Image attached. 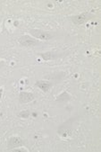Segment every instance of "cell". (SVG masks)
Wrapping results in <instances>:
<instances>
[{
  "label": "cell",
  "mask_w": 101,
  "mask_h": 152,
  "mask_svg": "<svg viewBox=\"0 0 101 152\" xmlns=\"http://www.w3.org/2000/svg\"><path fill=\"white\" fill-rule=\"evenodd\" d=\"M30 33L38 38V39H40V40H44V41H47V40H50L53 38V34L50 33L48 32H46V31H42V30H36V29H32L30 30Z\"/></svg>",
  "instance_id": "6da1fadb"
},
{
  "label": "cell",
  "mask_w": 101,
  "mask_h": 152,
  "mask_svg": "<svg viewBox=\"0 0 101 152\" xmlns=\"http://www.w3.org/2000/svg\"><path fill=\"white\" fill-rule=\"evenodd\" d=\"M92 17H94L93 14H91L90 13H82L79 15L72 16L71 19L75 25H82V24L86 23L87 21L90 20Z\"/></svg>",
  "instance_id": "7a4b0ae2"
},
{
  "label": "cell",
  "mask_w": 101,
  "mask_h": 152,
  "mask_svg": "<svg viewBox=\"0 0 101 152\" xmlns=\"http://www.w3.org/2000/svg\"><path fill=\"white\" fill-rule=\"evenodd\" d=\"M19 42L20 44L24 46V47H33L35 45L39 44V41H36L35 39L28 36V35H24L19 38Z\"/></svg>",
  "instance_id": "3957f363"
},
{
  "label": "cell",
  "mask_w": 101,
  "mask_h": 152,
  "mask_svg": "<svg viewBox=\"0 0 101 152\" xmlns=\"http://www.w3.org/2000/svg\"><path fill=\"white\" fill-rule=\"evenodd\" d=\"M34 95L32 93H28V92H21L19 95V101L21 104L29 103L34 100Z\"/></svg>",
  "instance_id": "277c9868"
},
{
  "label": "cell",
  "mask_w": 101,
  "mask_h": 152,
  "mask_svg": "<svg viewBox=\"0 0 101 152\" xmlns=\"http://www.w3.org/2000/svg\"><path fill=\"white\" fill-rule=\"evenodd\" d=\"M23 144H24V142L22 141L21 139H20L18 137H13V138L9 139L8 143H7V148L9 149H11V148H14L22 146Z\"/></svg>",
  "instance_id": "5b68a950"
},
{
  "label": "cell",
  "mask_w": 101,
  "mask_h": 152,
  "mask_svg": "<svg viewBox=\"0 0 101 152\" xmlns=\"http://www.w3.org/2000/svg\"><path fill=\"white\" fill-rule=\"evenodd\" d=\"M36 85L37 86H39V88H40V89H42L43 91H45V92H47L48 91V89L51 88V83L50 82H48V81H38L37 83H36Z\"/></svg>",
  "instance_id": "8992f818"
},
{
  "label": "cell",
  "mask_w": 101,
  "mask_h": 152,
  "mask_svg": "<svg viewBox=\"0 0 101 152\" xmlns=\"http://www.w3.org/2000/svg\"><path fill=\"white\" fill-rule=\"evenodd\" d=\"M40 55H41V57H42L45 60L55 59H57V58H58V57H59L57 53L50 52V51H48V52H45V53H42V54H40Z\"/></svg>",
  "instance_id": "52a82bcc"
},
{
  "label": "cell",
  "mask_w": 101,
  "mask_h": 152,
  "mask_svg": "<svg viewBox=\"0 0 101 152\" xmlns=\"http://www.w3.org/2000/svg\"><path fill=\"white\" fill-rule=\"evenodd\" d=\"M70 98H71V96L66 93V92H64V93H62L58 97H57V101H59V102H64V101H68V100H70Z\"/></svg>",
  "instance_id": "ba28073f"
},
{
  "label": "cell",
  "mask_w": 101,
  "mask_h": 152,
  "mask_svg": "<svg viewBox=\"0 0 101 152\" xmlns=\"http://www.w3.org/2000/svg\"><path fill=\"white\" fill-rule=\"evenodd\" d=\"M30 115H31L30 111H22V112H21V113L18 114V116H19V117L23 118V119H27V118H29V116H30Z\"/></svg>",
  "instance_id": "9c48e42d"
},
{
  "label": "cell",
  "mask_w": 101,
  "mask_h": 152,
  "mask_svg": "<svg viewBox=\"0 0 101 152\" xmlns=\"http://www.w3.org/2000/svg\"><path fill=\"white\" fill-rule=\"evenodd\" d=\"M4 65H5V63H4L3 61H0V69L3 68V67H4Z\"/></svg>",
  "instance_id": "30bf717a"
}]
</instances>
